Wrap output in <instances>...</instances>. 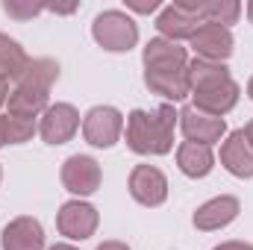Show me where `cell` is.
Here are the masks:
<instances>
[{"instance_id":"484cf974","label":"cell","mask_w":253,"mask_h":250,"mask_svg":"<svg viewBox=\"0 0 253 250\" xmlns=\"http://www.w3.org/2000/svg\"><path fill=\"white\" fill-rule=\"evenodd\" d=\"M212 250H253V245H248V242H224V245H218Z\"/></svg>"},{"instance_id":"30bf717a","label":"cell","mask_w":253,"mask_h":250,"mask_svg":"<svg viewBox=\"0 0 253 250\" xmlns=\"http://www.w3.org/2000/svg\"><path fill=\"white\" fill-rule=\"evenodd\" d=\"M177 121H180L183 135H186L189 141L206 144V147H212L215 141H221L224 132H227V121H224V118L206 115V112H200V109H194V106H186Z\"/></svg>"},{"instance_id":"ac0fdd59","label":"cell","mask_w":253,"mask_h":250,"mask_svg":"<svg viewBox=\"0 0 253 250\" xmlns=\"http://www.w3.org/2000/svg\"><path fill=\"white\" fill-rule=\"evenodd\" d=\"M177 165L186 177H206L215 165V156H212V147L206 144H194V141H183L177 147Z\"/></svg>"},{"instance_id":"4316f807","label":"cell","mask_w":253,"mask_h":250,"mask_svg":"<svg viewBox=\"0 0 253 250\" xmlns=\"http://www.w3.org/2000/svg\"><path fill=\"white\" fill-rule=\"evenodd\" d=\"M3 103H9V80L0 77V106H3Z\"/></svg>"},{"instance_id":"52a82bcc","label":"cell","mask_w":253,"mask_h":250,"mask_svg":"<svg viewBox=\"0 0 253 250\" xmlns=\"http://www.w3.org/2000/svg\"><path fill=\"white\" fill-rule=\"evenodd\" d=\"M129 194L141 206H162L168 197V180L153 165H135L129 174Z\"/></svg>"},{"instance_id":"603a6c76","label":"cell","mask_w":253,"mask_h":250,"mask_svg":"<svg viewBox=\"0 0 253 250\" xmlns=\"http://www.w3.org/2000/svg\"><path fill=\"white\" fill-rule=\"evenodd\" d=\"M36 118H18V115H3V135H6V144H24L36 135Z\"/></svg>"},{"instance_id":"d6a6232c","label":"cell","mask_w":253,"mask_h":250,"mask_svg":"<svg viewBox=\"0 0 253 250\" xmlns=\"http://www.w3.org/2000/svg\"><path fill=\"white\" fill-rule=\"evenodd\" d=\"M248 94H251V100H253V77H251V83H248Z\"/></svg>"},{"instance_id":"9a60e30c","label":"cell","mask_w":253,"mask_h":250,"mask_svg":"<svg viewBox=\"0 0 253 250\" xmlns=\"http://www.w3.org/2000/svg\"><path fill=\"white\" fill-rule=\"evenodd\" d=\"M221 165L233 177H242V180L253 177V144L245 138L242 129L230 132L227 141L221 144Z\"/></svg>"},{"instance_id":"7a4b0ae2","label":"cell","mask_w":253,"mask_h":250,"mask_svg":"<svg viewBox=\"0 0 253 250\" xmlns=\"http://www.w3.org/2000/svg\"><path fill=\"white\" fill-rule=\"evenodd\" d=\"M91 36H94V42L103 50L124 53V50H129L138 42V27H135V21L126 12H121V9H106V12H100L94 18Z\"/></svg>"},{"instance_id":"44dd1931","label":"cell","mask_w":253,"mask_h":250,"mask_svg":"<svg viewBox=\"0 0 253 250\" xmlns=\"http://www.w3.org/2000/svg\"><path fill=\"white\" fill-rule=\"evenodd\" d=\"M56 77H59V65L53 62V59H30L27 71L21 74L18 83H30V85H39V88L50 91L53 83H56Z\"/></svg>"},{"instance_id":"1f68e13d","label":"cell","mask_w":253,"mask_h":250,"mask_svg":"<svg viewBox=\"0 0 253 250\" xmlns=\"http://www.w3.org/2000/svg\"><path fill=\"white\" fill-rule=\"evenodd\" d=\"M248 18H251V24H253V0L248 3Z\"/></svg>"},{"instance_id":"7c38bea8","label":"cell","mask_w":253,"mask_h":250,"mask_svg":"<svg viewBox=\"0 0 253 250\" xmlns=\"http://www.w3.org/2000/svg\"><path fill=\"white\" fill-rule=\"evenodd\" d=\"M77 129H80V112L71 103L47 106V112L42 115V124H39V132H42V138L47 144H65V141H71Z\"/></svg>"},{"instance_id":"8992f818","label":"cell","mask_w":253,"mask_h":250,"mask_svg":"<svg viewBox=\"0 0 253 250\" xmlns=\"http://www.w3.org/2000/svg\"><path fill=\"white\" fill-rule=\"evenodd\" d=\"M97 221H100L97 218V209L91 203H83V200H68L62 209H59V215H56L59 233L68 236V239H77V242L91 239L94 230H97Z\"/></svg>"},{"instance_id":"83f0119b","label":"cell","mask_w":253,"mask_h":250,"mask_svg":"<svg viewBox=\"0 0 253 250\" xmlns=\"http://www.w3.org/2000/svg\"><path fill=\"white\" fill-rule=\"evenodd\" d=\"M97 250H129V248H126L124 242H103Z\"/></svg>"},{"instance_id":"5bb4252c","label":"cell","mask_w":253,"mask_h":250,"mask_svg":"<svg viewBox=\"0 0 253 250\" xmlns=\"http://www.w3.org/2000/svg\"><path fill=\"white\" fill-rule=\"evenodd\" d=\"M0 248L3 250H42L44 248V230L36 218H15L6 224L3 236H0Z\"/></svg>"},{"instance_id":"7402d4cb","label":"cell","mask_w":253,"mask_h":250,"mask_svg":"<svg viewBox=\"0 0 253 250\" xmlns=\"http://www.w3.org/2000/svg\"><path fill=\"white\" fill-rule=\"evenodd\" d=\"M242 6L236 0H203V9H200V18L203 24H221L230 30V24H236Z\"/></svg>"},{"instance_id":"e0dca14e","label":"cell","mask_w":253,"mask_h":250,"mask_svg":"<svg viewBox=\"0 0 253 250\" xmlns=\"http://www.w3.org/2000/svg\"><path fill=\"white\" fill-rule=\"evenodd\" d=\"M144 85L165 97V100H183L191 94V85H189V68L186 71H144Z\"/></svg>"},{"instance_id":"ffe728a7","label":"cell","mask_w":253,"mask_h":250,"mask_svg":"<svg viewBox=\"0 0 253 250\" xmlns=\"http://www.w3.org/2000/svg\"><path fill=\"white\" fill-rule=\"evenodd\" d=\"M227 77H230V71H227L224 62H206V59H197V56L189 62L191 91H194V88H203V85H212V83H218V80H227Z\"/></svg>"},{"instance_id":"d4e9b609","label":"cell","mask_w":253,"mask_h":250,"mask_svg":"<svg viewBox=\"0 0 253 250\" xmlns=\"http://www.w3.org/2000/svg\"><path fill=\"white\" fill-rule=\"evenodd\" d=\"M126 9H132L138 15H150L159 9V0H126Z\"/></svg>"},{"instance_id":"4dcf8cb0","label":"cell","mask_w":253,"mask_h":250,"mask_svg":"<svg viewBox=\"0 0 253 250\" xmlns=\"http://www.w3.org/2000/svg\"><path fill=\"white\" fill-rule=\"evenodd\" d=\"M50 250H77V248H71V245H53Z\"/></svg>"},{"instance_id":"d6986e66","label":"cell","mask_w":253,"mask_h":250,"mask_svg":"<svg viewBox=\"0 0 253 250\" xmlns=\"http://www.w3.org/2000/svg\"><path fill=\"white\" fill-rule=\"evenodd\" d=\"M27 65H30V56H27V50L15 42V39H9V36H3L0 33V77L3 80H21V74L27 71Z\"/></svg>"},{"instance_id":"3957f363","label":"cell","mask_w":253,"mask_h":250,"mask_svg":"<svg viewBox=\"0 0 253 250\" xmlns=\"http://www.w3.org/2000/svg\"><path fill=\"white\" fill-rule=\"evenodd\" d=\"M203 0H174L171 6H165L156 18V30L162 33V39L168 42H183L197 33V27L203 24L200 18Z\"/></svg>"},{"instance_id":"9c48e42d","label":"cell","mask_w":253,"mask_h":250,"mask_svg":"<svg viewBox=\"0 0 253 250\" xmlns=\"http://www.w3.org/2000/svg\"><path fill=\"white\" fill-rule=\"evenodd\" d=\"M189 42L197 59H206V62H224L233 53V33L221 24H200Z\"/></svg>"},{"instance_id":"4fadbf2b","label":"cell","mask_w":253,"mask_h":250,"mask_svg":"<svg viewBox=\"0 0 253 250\" xmlns=\"http://www.w3.org/2000/svg\"><path fill=\"white\" fill-rule=\"evenodd\" d=\"M239 209H242V203H239V197H233V194L212 197V200H206V203L194 212V227L203 230V233L221 230V227H227V224H233V221L239 218Z\"/></svg>"},{"instance_id":"cb8c5ba5","label":"cell","mask_w":253,"mask_h":250,"mask_svg":"<svg viewBox=\"0 0 253 250\" xmlns=\"http://www.w3.org/2000/svg\"><path fill=\"white\" fill-rule=\"evenodd\" d=\"M3 12L15 21H30L39 12H44V3H33V0H3Z\"/></svg>"},{"instance_id":"ba28073f","label":"cell","mask_w":253,"mask_h":250,"mask_svg":"<svg viewBox=\"0 0 253 250\" xmlns=\"http://www.w3.org/2000/svg\"><path fill=\"white\" fill-rule=\"evenodd\" d=\"M100 180H103V174H100V165L91 159V156H83V153H77V156H68L62 165V186L71 191V194H94L97 188H100Z\"/></svg>"},{"instance_id":"f546056e","label":"cell","mask_w":253,"mask_h":250,"mask_svg":"<svg viewBox=\"0 0 253 250\" xmlns=\"http://www.w3.org/2000/svg\"><path fill=\"white\" fill-rule=\"evenodd\" d=\"M6 144V135H3V115H0V147Z\"/></svg>"},{"instance_id":"5b68a950","label":"cell","mask_w":253,"mask_h":250,"mask_svg":"<svg viewBox=\"0 0 253 250\" xmlns=\"http://www.w3.org/2000/svg\"><path fill=\"white\" fill-rule=\"evenodd\" d=\"M239 94H242L239 83H236L233 77H227V80H218V83H212V85L194 88V91H191V97H194V103H191V106H194V109H200V112H206V115L224 118L230 109H236Z\"/></svg>"},{"instance_id":"f1b7e54d","label":"cell","mask_w":253,"mask_h":250,"mask_svg":"<svg viewBox=\"0 0 253 250\" xmlns=\"http://www.w3.org/2000/svg\"><path fill=\"white\" fill-rule=\"evenodd\" d=\"M242 132H245V138H248V141H251V144H253V118H251V121H248V126H245Z\"/></svg>"},{"instance_id":"277c9868","label":"cell","mask_w":253,"mask_h":250,"mask_svg":"<svg viewBox=\"0 0 253 250\" xmlns=\"http://www.w3.org/2000/svg\"><path fill=\"white\" fill-rule=\"evenodd\" d=\"M124 132V115L115 106H94L83 118V135L91 147H112Z\"/></svg>"},{"instance_id":"2e32d148","label":"cell","mask_w":253,"mask_h":250,"mask_svg":"<svg viewBox=\"0 0 253 250\" xmlns=\"http://www.w3.org/2000/svg\"><path fill=\"white\" fill-rule=\"evenodd\" d=\"M47 100H50V91H44L39 85H30V83H18L9 91V115L39 118V115L47 112Z\"/></svg>"},{"instance_id":"6da1fadb","label":"cell","mask_w":253,"mask_h":250,"mask_svg":"<svg viewBox=\"0 0 253 250\" xmlns=\"http://www.w3.org/2000/svg\"><path fill=\"white\" fill-rule=\"evenodd\" d=\"M174 106L162 103L156 109H132L126 115V147L138 156H165L174 147Z\"/></svg>"},{"instance_id":"8fae6325","label":"cell","mask_w":253,"mask_h":250,"mask_svg":"<svg viewBox=\"0 0 253 250\" xmlns=\"http://www.w3.org/2000/svg\"><path fill=\"white\" fill-rule=\"evenodd\" d=\"M144 71H186L189 68V53L180 42H168V39H150L144 44L141 53Z\"/></svg>"}]
</instances>
